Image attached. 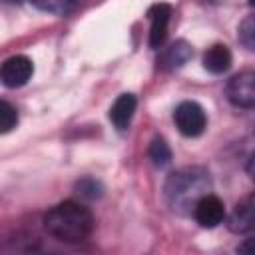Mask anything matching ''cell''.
I'll list each match as a JSON object with an SVG mask.
<instances>
[{
    "label": "cell",
    "mask_w": 255,
    "mask_h": 255,
    "mask_svg": "<svg viewBox=\"0 0 255 255\" xmlns=\"http://www.w3.org/2000/svg\"><path fill=\"white\" fill-rule=\"evenodd\" d=\"M249 4H253V6H255V0H249Z\"/></svg>",
    "instance_id": "ffe728a7"
},
{
    "label": "cell",
    "mask_w": 255,
    "mask_h": 255,
    "mask_svg": "<svg viewBox=\"0 0 255 255\" xmlns=\"http://www.w3.org/2000/svg\"><path fill=\"white\" fill-rule=\"evenodd\" d=\"M38 10L42 12H50V14H58V16H64V14H70L78 0H30Z\"/></svg>",
    "instance_id": "4fadbf2b"
},
{
    "label": "cell",
    "mask_w": 255,
    "mask_h": 255,
    "mask_svg": "<svg viewBox=\"0 0 255 255\" xmlns=\"http://www.w3.org/2000/svg\"><path fill=\"white\" fill-rule=\"evenodd\" d=\"M225 96L231 106L255 110V72H241L225 86Z\"/></svg>",
    "instance_id": "277c9868"
},
{
    "label": "cell",
    "mask_w": 255,
    "mask_h": 255,
    "mask_svg": "<svg viewBox=\"0 0 255 255\" xmlns=\"http://www.w3.org/2000/svg\"><path fill=\"white\" fill-rule=\"evenodd\" d=\"M6 4H22V0H4Z\"/></svg>",
    "instance_id": "d6986e66"
},
{
    "label": "cell",
    "mask_w": 255,
    "mask_h": 255,
    "mask_svg": "<svg viewBox=\"0 0 255 255\" xmlns=\"http://www.w3.org/2000/svg\"><path fill=\"white\" fill-rule=\"evenodd\" d=\"M147 18L151 20V28H149V46L153 50L161 48L165 38H167V28H169V20H171V6L169 4H153L147 10Z\"/></svg>",
    "instance_id": "ba28073f"
},
{
    "label": "cell",
    "mask_w": 255,
    "mask_h": 255,
    "mask_svg": "<svg viewBox=\"0 0 255 255\" xmlns=\"http://www.w3.org/2000/svg\"><path fill=\"white\" fill-rule=\"evenodd\" d=\"M42 223L54 239L64 243H82L96 227L92 211L78 201H62L54 205L44 213Z\"/></svg>",
    "instance_id": "7a4b0ae2"
},
{
    "label": "cell",
    "mask_w": 255,
    "mask_h": 255,
    "mask_svg": "<svg viewBox=\"0 0 255 255\" xmlns=\"http://www.w3.org/2000/svg\"><path fill=\"white\" fill-rule=\"evenodd\" d=\"M32 74H34V64L28 56L22 54L8 58L0 70V78L6 88H22L24 84H28Z\"/></svg>",
    "instance_id": "5b68a950"
},
{
    "label": "cell",
    "mask_w": 255,
    "mask_h": 255,
    "mask_svg": "<svg viewBox=\"0 0 255 255\" xmlns=\"http://www.w3.org/2000/svg\"><path fill=\"white\" fill-rule=\"evenodd\" d=\"M227 227L233 233H253L255 231V191L245 195L227 217Z\"/></svg>",
    "instance_id": "52a82bcc"
},
{
    "label": "cell",
    "mask_w": 255,
    "mask_h": 255,
    "mask_svg": "<svg viewBox=\"0 0 255 255\" xmlns=\"http://www.w3.org/2000/svg\"><path fill=\"white\" fill-rule=\"evenodd\" d=\"M76 189H78V193H80L82 197H86V199H98V197L102 195V191H104L102 183H100L98 179H94V177H84V179H80V181L76 183Z\"/></svg>",
    "instance_id": "2e32d148"
},
{
    "label": "cell",
    "mask_w": 255,
    "mask_h": 255,
    "mask_svg": "<svg viewBox=\"0 0 255 255\" xmlns=\"http://www.w3.org/2000/svg\"><path fill=\"white\" fill-rule=\"evenodd\" d=\"M211 191V177L203 167L187 165L167 175L163 185V197L173 213L189 215L195 203Z\"/></svg>",
    "instance_id": "6da1fadb"
},
{
    "label": "cell",
    "mask_w": 255,
    "mask_h": 255,
    "mask_svg": "<svg viewBox=\"0 0 255 255\" xmlns=\"http://www.w3.org/2000/svg\"><path fill=\"white\" fill-rule=\"evenodd\" d=\"M237 253H247V255H255V237L245 239L243 243L237 245Z\"/></svg>",
    "instance_id": "e0dca14e"
},
{
    "label": "cell",
    "mask_w": 255,
    "mask_h": 255,
    "mask_svg": "<svg viewBox=\"0 0 255 255\" xmlns=\"http://www.w3.org/2000/svg\"><path fill=\"white\" fill-rule=\"evenodd\" d=\"M231 52L225 44H213L203 54V68L211 74H223L231 68Z\"/></svg>",
    "instance_id": "30bf717a"
},
{
    "label": "cell",
    "mask_w": 255,
    "mask_h": 255,
    "mask_svg": "<svg viewBox=\"0 0 255 255\" xmlns=\"http://www.w3.org/2000/svg\"><path fill=\"white\" fill-rule=\"evenodd\" d=\"M191 58V46L183 40L179 42H173L161 56V68L163 70H175V68H181L187 60Z\"/></svg>",
    "instance_id": "8fae6325"
},
{
    "label": "cell",
    "mask_w": 255,
    "mask_h": 255,
    "mask_svg": "<svg viewBox=\"0 0 255 255\" xmlns=\"http://www.w3.org/2000/svg\"><path fill=\"white\" fill-rule=\"evenodd\" d=\"M193 217H195V221H197L201 227L213 229V227H217L219 223H223V219H225V205H223V201H221L217 195L207 193V195H203V197L195 203V207H193Z\"/></svg>",
    "instance_id": "8992f818"
},
{
    "label": "cell",
    "mask_w": 255,
    "mask_h": 255,
    "mask_svg": "<svg viewBox=\"0 0 255 255\" xmlns=\"http://www.w3.org/2000/svg\"><path fill=\"white\" fill-rule=\"evenodd\" d=\"M135 106H137V100L133 94H122L116 98V102L110 108V120L118 131H126L129 128Z\"/></svg>",
    "instance_id": "9c48e42d"
},
{
    "label": "cell",
    "mask_w": 255,
    "mask_h": 255,
    "mask_svg": "<svg viewBox=\"0 0 255 255\" xmlns=\"http://www.w3.org/2000/svg\"><path fill=\"white\" fill-rule=\"evenodd\" d=\"M173 122H175V128L179 129V133L185 137H199L207 128L205 110L197 102H191V100H185L175 106Z\"/></svg>",
    "instance_id": "3957f363"
},
{
    "label": "cell",
    "mask_w": 255,
    "mask_h": 255,
    "mask_svg": "<svg viewBox=\"0 0 255 255\" xmlns=\"http://www.w3.org/2000/svg\"><path fill=\"white\" fill-rule=\"evenodd\" d=\"M151 161L157 165V167H165L171 163V149L167 145V141L163 137H153L151 143H149V149H147Z\"/></svg>",
    "instance_id": "7c38bea8"
},
{
    "label": "cell",
    "mask_w": 255,
    "mask_h": 255,
    "mask_svg": "<svg viewBox=\"0 0 255 255\" xmlns=\"http://www.w3.org/2000/svg\"><path fill=\"white\" fill-rule=\"evenodd\" d=\"M18 124V112L12 104L8 102H0V131L8 133L10 129H14Z\"/></svg>",
    "instance_id": "9a60e30c"
},
{
    "label": "cell",
    "mask_w": 255,
    "mask_h": 255,
    "mask_svg": "<svg viewBox=\"0 0 255 255\" xmlns=\"http://www.w3.org/2000/svg\"><path fill=\"white\" fill-rule=\"evenodd\" d=\"M237 32H239L241 44L245 48H249L251 52H255V14H249L247 18H243Z\"/></svg>",
    "instance_id": "5bb4252c"
},
{
    "label": "cell",
    "mask_w": 255,
    "mask_h": 255,
    "mask_svg": "<svg viewBox=\"0 0 255 255\" xmlns=\"http://www.w3.org/2000/svg\"><path fill=\"white\" fill-rule=\"evenodd\" d=\"M245 169H247V175H249V177L255 181V153H253V155L247 159V165H245Z\"/></svg>",
    "instance_id": "ac0fdd59"
}]
</instances>
